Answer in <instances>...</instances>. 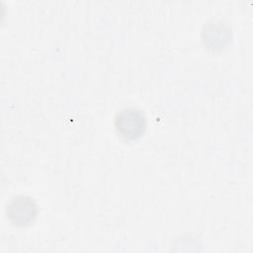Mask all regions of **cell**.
<instances>
[{"instance_id": "cell-1", "label": "cell", "mask_w": 253, "mask_h": 253, "mask_svg": "<svg viewBox=\"0 0 253 253\" xmlns=\"http://www.w3.org/2000/svg\"><path fill=\"white\" fill-rule=\"evenodd\" d=\"M146 126L145 116L137 108L121 110L115 118L117 132L126 140H134L142 135Z\"/></svg>"}, {"instance_id": "cell-2", "label": "cell", "mask_w": 253, "mask_h": 253, "mask_svg": "<svg viewBox=\"0 0 253 253\" xmlns=\"http://www.w3.org/2000/svg\"><path fill=\"white\" fill-rule=\"evenodd\" d=\"M38 208L35 201L28 196H16L7 205V216L15 225L31 224L35 220Z\"/></svg>"}]
</instances>
